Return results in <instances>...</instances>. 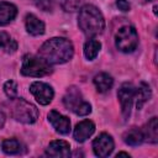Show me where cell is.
<instances>
[{
	"instance_id": "1",
	"label": "cell",
	"mask_w": 158,
	"mask_h": 158,
	"mask_svg": "<svg viewBox=\"0 0 158 158\" xmlns=\"http://www.w3.org/2000/svg\"><path fill=\"white\" fill-rule=\"evenodd\" d=\"M73 54L74 47L72 42L63 37H53L46 41L38 51V56L51 65L63 64L70 60Z\"/></svg>"
},
{
	"instance_id": "2",
	"label": "cell",
	"mask_w": 158,
	"mask_h": 158,
	"mask_svg": "<svg viewBox=\"0 0 158 158\" xmlns=\"http://www.w3.org/2000/svg\"><path fill=\"white\" fill-rule=\"evenodd\" d=\"M78 25L85 36L94 37L102 33L105 28V20L96 6L88 4L81 6L79 10Z\"/></svg>"
},
{
	"instance_id": "3",
	"label": "cell",
	"mask_w": 158,
	"mask_h": 158,
	"mask_svg": "<svg viewBox=\"0 0 158 158\" xmlns=\"http://www.w3.org/2000/svg\"><path fill=\"white\" fill-rule=\"evenodd\" d=\"M21 73L26 77L41 78L52 73V67L43 58L35 54H26L22 60Z\"/></svg>"
},
{
	"instance_id": "4",
	"label": "cell",
	"mask_w": 158,
	"mask_h": 158,
	"mask_svg": "<svg viewBox=\"0 0 158 158\" xmlns=\"http://www.w3.org/2000/svg\"><path fill=\"white\" fill-rule=\"evenodd\" d=\"M138 44V35L133 26H122L115 35V46L123 53H131Z\"/></svg>"
},
{
	"instance_id": "5",
	"label": "cell",
	"mask_w": 158,
	"mask_h": 158,
	"mask_svg": "<svg viewBox=\"0 0 158 158\" xmlns=\"http://www.w3.org/2000/svg\"><path fill=\"white\" fill-rule=\"evenodd\" d=\"M12 116L16 121L22 122V123H33L37 121L38 118V109L26 101L25 99H17L16 102L14 104V109H12Z\"/></svg>"
},
{
	"instance_id": "6",
	"label": "cell",
	"mask_w": 158,
	"mask_h": 158,
	"mask_svg": "<svg viewBox=\"0 0 158 158\" xmlns=\"http://www.w3.org/2000/svg\"><path fill=\"white\" fill-rule=\"evenodd\" d=\"M135 93H136V88L131 83H123L117 91V98L121 105V112L125 120L131 114V107L135 101Z\"/></svg>"
},
{
	"instance_id": "7",
	"label": "cell",
	"mask_w": 158,
	"mask_h": 158,
	"mask_svg": "<svg viewBox=\"0 0 158 158\" xmlns=\"http://www.w3.org/2000/svg\"><path fill=\"white\" fill-rule=\"evenodd\" d=\"M115 148V143L112 137L109 133H100L94 141H93V151L96 157H109Z\"/></svg>"
},
{
	"instance_id": "8",
	"label": "cell",
	"mask_w": 158,
	"mask_h": 158,
	"mask_svg": "<svg viewBox=\"0 0 158 158\" xmlns=\"http://www.w3.org/2000/svg\"><path fill=\"white\" fill-rule=\"evenodd\" d=\"M30 91L41 105H48L54 96L52 86L43 81H33L30 85Z\"/></svg>"
},
{
	"instance_id": "9",
	"label": "cell",
	"mask_w": 158,
	"mask_h": 158,
	"mask_svg": "<svg viewBox=\"0 0 158 158\" xmlns=\"http://www.w3.org/2000/svg\"><path fill=\"white\" fill-rule=\"evenodd\" d=\"M48 121L52 125V127L54 128L56 132L60 133V135H68L70 132V121L67 116L59 114L56 110L49 111L48 114Z\"/></svg>"
},
{
	"instance_id": "10",
	"label": "cell",
	"mask_w": 158,
	"mask_h": 158,
	"mask_svg": "<svg viewBox=\"0 0 158 158\" xmlns=\"http://www.w3.org/2000/svg\"><path fill=\"white\" fill-rule=\"evenodd\" d=\"M46 154L53 158H67L70 156V144L64 139L52 141L46 149Z\"/></svg>"
},
{
	"instance_id": "11",
	"label": "cell",
	"mask_w": 158,
	"mask_h": 158,
	"mask_svg": "<svg viewBox=\"0 0 158 158\" xmlns=\"http://www.w3.org/2000/svg\"><path fill=\"white\" fill-rule=\"evenodd\" d=\"M94 131H95L94 122L90 121V120H83L79 123H77V126L74 128V132H73V136H74L75 141L84 142L94 133Z\"/></svg>"
},
{
	"instance_id": "12",
	"label": "cell",
	"mask_w": 158,
	"mask_h": 158,
	"mask_svg": "<svg viewBox=\"0 0 158 158\" xmlns=\"http://www.w3.org/2000/svg\"><path fill=\"white\" fill-rule=\"evenodd\" d=\"M83 101H84V100H83L81 93H80V90H79L78 88H75V86H70V88L67 90V93H65V95H64V98H63L64 106H65L68 110H72L73 112L81 105Z\"/></svg>"
},
{
	"instance_id": "13",
	"label": "cell",
	"mask_w": 158,
	"mask_h": 158,
	"mask_svg": "<svg viewBox=\"0 0 158 158\" xmlns=\"http://www.w3.org/2000/svg\"><path fill=\"white\" fill-rule=\"evenodd\" d=\"M25 26L30 35L32 36H41L44 33V23L33 14H28L25 19Z\"/></svg>"
},
{
	"instance_id": "14",
	"label": "cell",
	"mask_w": 158,
	"mask_h": 158,
	"mask_svg": "<svg viewBox=\"0 0 158 158\" xmlns=\"http://www.w3.org/2000/svg\"><path fill=\"white\" fill-rule=\"evenodd\" d=\"M17 15V7L6 1H0V26L10 23Z\"/></svg>"
},
{
	"instance_id": "15",
	"label": "cell",
	"mask_w": 158,
	"mask_h": 158,
	"mask_svg": "<svg viewBox=\"0 0 158 158\" xmlns=\"http://www.w3.org/2000/svg\"><path fill=\"white\" fill-rule=\"evenodd\" d=\"M151 96H152V91H151L149 85L142 81L138 85V88H136V93H135V100H136L137 110H141L142 106L151 99Z\"/></svg>"
},
{
	"instance_id": "16",
	"label": "cell",
	"mask_w": 158,
	"mask_h": 158,
	"mask_svg": "<svg viewBox=\"0 0 158 158\" xmlns=\"http://www.w3.org/2000/svg\"><path fill=\"white\" fill-rule=\"evenodd\" d=\"M143 132V138L144 141L149 142V143H157L158 142V122H157V117H152L146 126L142 128Z\"/></svg>"
},
{
	"instance_id": "17",
	"label": "cell",
	"mask_w": 158,
	"mask_h": 158,
	"mask_svg": "<svg viewBox=\"0 0 158 158\" xmlns=\"http://www.w3.org/2000/svg\"><path fill=\"white\" fill-rule=\"evenodd\" d=\"M94 85L99 93H106L109 91L114 85V79L107 73H99L93 79Z\"/></svg>"
},
{
	"instance_id": "18",
	"label": "cell",
	"mask_w": 158,
	"mask_h": 158,
	"mask_svg": "<svg viewBox=\"0 0 158 158\" xmlns=\"http://www.w3.org/2000/svg\"><path fill=\"white\" fill-rule=\"evenodd\" d=\"M123 141L128 146H138L141 144L142 142H144V138H143V132L141 128H137V127H132L131 130L126 131L125 135H123Z\"/></svg>"
},
{
	"instance_id": "19",
	"label": "cell",
	"mask_w": 158,
	"mask_h": 158,
	"mask_svg": "<svg viewBox=\"0 0 158 158\" xmlns=\"http://www.w3.org/2000/svg\"><path fill=\"white\" fill-rule=\"evenodd\" d=\"M101 48V43L96 40H88L84 44V56L86 59L93 60L99 54V51Z\"/></svg>"
},
{
	"instance_id": "20",
	"label": "cell",
	"mask_w": 158,
	"mask_h": 158,
	"mask_svg": "<svg viewBox=\"0 0 158 158\" xmlns=\"http://www.w3.org/2000/svg\"><path fill=\"white\" fill-rule=\"evenodd\" d=\"M0 48L6 53H14L17 49V42L12 40L6 32H0Z\"/></svg>"
},
{
	"instance_id": "21",
	"label": "cell",
	"mask_w": 158,
	"mask_h": 158,
	"mask_svg": "<svg viewBox=\"0 0 158 158\" xmlns=\"http://www.w3.org/2000/svg\"><path fill=\"white\" fill-rule=\"evenodd\" d=\"M1 148H2V151H4L6 154H17V153L20 152L21 144H20V142H19L17 139H15V138H9V139L2 141Z\"/></svg>"
},
{
	"instance_id": "22",
	"label": "cell",
	"mask_w": 158,
	"mask_h": 158,
	"mask_svg": "<svg viewBox=\"0 0 158 158\" xmlns=\"http://www.w3.org/2000/svg\"><path fill=\"white\" fill-rule=\"evenodd\" d=\"M84 0H60V6L64 11L67 12H73L77 11L78 9L81 7Z\"/></svg>"
},
{
	"instance_id": "23",
	"label": "cell",
	"mask_w": 158,
	"mask_h": 158,
	"mask_svg": "<svg viewBox=\"0 0 158 158\" xmlns=\"http://www.w3.org/2000/svg\"><path fill=\"white\" fill-rule=\"evenodd\" d=\"M4 91L10 100L17 99V84L14 80H7L4 84Z\"/></svg>"
},
{
	"instance_id": "24",
	"label": "cell",
	"mask_w": 158,
	"mask_h": 158,
	"mask_svg": "<svg viewBox=\"0 0 158 158\" xmlns=\"http://www.w3.org/2000/svg\"><path fill=\"white\" fill-rule=\"evenodd\" d=\"M90 112H91V105L89 102H86V101H83L81 105L74 111V114L78 115V116H86Z\"/></svg>"
},
{
	"instance_id": "25",
	"label": "cell",
	"mask_w": 158,
	"mask_h": 158,
	"mask_svg": "<svg viewBox=\"0 0 158 158\" xmlns=\"http://www.w3.org/2000/svg\"><path fill=\"white\" fill-rule=\"evenodd\" d=\"M35 2L42 11H52L53 9V0H35Z\"/></svg>"
},
{
	"instance_id": "26",
	"label": "cell",
	"mask_w": 158,
	"mask_h": 158,
	"mask_svg": "<svg viewBox=\"0 0 158 158\" xmlns=\"http://www.w3.org/2000/svg\"><path fill=\"white\" fill-rule=\"evenodd\" d=\"M116 6L118 7V10L125 11V12L130 11V9H131V6H130L127 0H116Z\"/></svg>"
},
{
	"instance_id": "27",
	"label": "cell",
	"mask_w": 158,
	"mask_h": 158,
	"mask_svg": "<svg viewBox=\"0 0 158 158\" xmlns=\"http://www.w3.org/2000/svg\"><path fill=\"white\" fill-rule=\"evenodd\" d=\"M4 123H5V115L2 111H0V128L4 126Z\"/></svg>"
},
{
	"instance_id": "28",
	"label": "cell",
	"mask_w": 158,
	"mask_h": 158,
	"mask_svg": "<svg viewBox=\"0 0 158 158\" xmlns=\"http://www.w3.org/2000/svg\"><path fill=\"white\" fill-rule=\"evenodd\" d=\"M120 156H125V157L130 158V154H128V153H125V152H120V153H117V156H116V157H120Z\"/></svg>"
},
{
	"instance_id": "29",
	"label": "cell",
	"mask_w": 158,
	"mask_h": 158,
	"mask_svg": "<svg viewBox=\"0 0 158 158\" xmlns=\"http://www.w3.org/2000/svg\"><path fill=\"white\" fill-rule=\"evenodd\" d=\"M148 1H152V0H148Z\"/></svg>"
}]
</instances>
